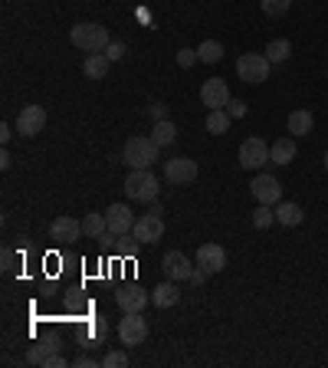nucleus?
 Segmentation results:
<instances>
[{"label": "nucleus", "mask_w": 328, "mask_h": 368, "mask_svg": "<svg viewBox=\"0 0 328 368\" xmlns=\"http://www.w3.org/2000/svg\"><path fill=\"white\" fill-rule=\"evenodd\" d=\"M158 152H161V145H158L154 139H142V135H135V139L125 141L121 158H125V164H128L131 171H142V168H151V164L158 162Z\"/></svg>", "instance_id": "f257e3e1"}, {"label": "nucleus", "mask_w": 328, "mask_h": 368, "mask_svg": "<svg viewBox=\"0 0 328 368\" xmlns=\"http://www.w3.org/2000/svg\"><path fill=\"white\" fill-rule=\"evenodd\" d=\"M69 40H73V46H79L82 53H105V46L112 43L109 30L98 27V23H76V27L69 30Z\"/></svg>", "instance_id": "f03ea898"}, {"label": "nucleus", "mask_w": 328, "mask_h": 368, "mask_svg": "<svg viewBox=\"0 0 328 368\" xmlns=\"http://www.w3.org/2000/svg\"><path fill=\"white\" fill-rule=\"evenodd\" d=\"M125 194H128L131 201H148V204H154V201H158V178H154L151 168L131 171L128 178H125Z\"/></svg>", "instance_id": "7ed1b4c3"}, {"label": "nucleus", "mask_w": 328, "mask_h": 368, "mask_svg": "<svg viewBox=\"0 0 328 368\" xmlns=\"http://www.w3.org/2000/svg\"><path fill=\"white\" fill-rule=\"evenodd\" d=\"M269 59H266V53H243L240 59H237V76L243 79V83H266L269 79Z\"/></svg>", "instance_id": "20e7f679"}, {"label": "nucleus", "mask_w": 328, "mask_h": 368, "mask_svg": "<svg viewBox=\"0 0 328 368\" xmlns=\"http://www.w3.org/2000/svg\"><path fill=\"white\" fill-rule=\"evenodd\" d=\"M119 339L125 348H135L142 346L144 339H148V323H144L142 313H125L119 323Z\"/></svg>", "instance_id": "39448f33"}, {"label": "nucleus", "mask_w": 328, "mask_h": 368, "mask_svg": "<svg viewBox=\"0 0 328 368\" xmlns=\"http://www.w3.org/2000/svg\"><path fill=\"white\" fill-rule=\"evenodd\" d=\"M115 303H119L121 313H142L144 306L151 303V292L138 286V283H125V286L115 290Z\"/></svg>", "instance_id": "423d86ee"}, {"label": "nucleus", "mask_w": 328, "mask_h": 368, "mask_svg": "<svg viewBox=\"0 0 328 368\" xmlns=\"http://www.w3.org/2000/svg\"><path fill=\"white\" fill-rule=\"evenodd\" d=\"M266 162H269V145H266L262 139L253 135V139H246L240 145V164L246 168V171H256V168H262Z\"/></svg>", "instance_id": "0eeeda50"}, {"label": "nucleus", "mask_w": 328, "mask_h": 368, "mask_svg": "<svg viewBox=\"0 0 328 368\" xmlns=\"http://www.w3.org/2000/svg\"><path fill=\"white\" fill-rule=\"evenodd\" d=\"M250 191H253V197L260 201V204H279L283 201V184L276 181L273 174H256L253 178V184H250Z\"/></svg>", "instance_id": "6e6552de"}, {"label": "nucleus", "mask_w": 328, "mask_h": 368, "mask_svg": "<svg viewBox=\"0 0 328 368\" xmlns=\"http://www.w3.org/2000/svg\"><path fill=\"white\" fill-rule=\"evenodd\" d=\"M223 267H227V250L220 247V243H200V250H197V270L214 276Z\"/></svg>", "instance_id": "1a4fd4ad"}, {"label": "nucleus", "mask_w": 328, "mask_h": 368, "mask_svg": "<svg viewBox=\"0 0 328 368\" xmlns=\"http://www.w3.org/2000/svg\"><path fill=\"white\" fill-rule=\"evenodd\" d=\"M46 125V108L43 106H23L20 115H17V132H20L23 139H33V135H40Z\"/></svg>", "instance_id": "9d476101"}, {"label": "nucleus", "mask_w": 328, "mask_h": 368, "mask_svg": "<svg viewBox=\"0 0 328 368\" xmlns=\"http://www.w3.org/2000/svg\"><path fill=\"white\" fill-rule=\"evenodd\" d=\"M131 237L138 240V243H158L164 237V220L158 214H144L135 220V227H131Z\"/></svg>", "instance_id": "9b49d317"}, {"label": "nucleus", "mask_w": 328, "mask_h": 368, "mask_svg": "<svg viewBox=\"0 0 328 368\" xmlns=\"http://www.w3.org/2000/svg\"><path fill=\"white\" fill-rule=\"evenodd\" d=\"M200 102H204L210 112H214V108H227L230 106V86L220 76L207 79V83L200 86Z\"/></svg>", "instance_id": "f8f14e48"}, {"label": "nucleus", "mask_w": 328, "mask_h": 368, "mask_svg": "<svg viewBox=\"0 0 328 368\" xmlns=\"http://www.w3.org/2000/svg\"><path fill=\"white\" fill-rule=\"evenodd\" d=\"M164 276H167V280H177V283H184V280H191V276H194V263L187 260L184 253H181V250H171V253H164Z\"/></svg>", "instance_id": "ddd939ff"}, {"label": "nucleus", "mask_w": 328, "mask_h": 368, "mask_svg": "<svg viewBox=\"0 0 328 368\" xmlns=\"http://www.w3.org/2000/svg\"><path fill=\"white\" fill-rule=\"evenodd\" d=\"M105 220H109V234H112V237H128L138 217L131 214L125 204H112L109 211H105Z\"/></svg>", "instance_id": "4468645a"}, {"label": "nucleus", "mask_w": 328, "mask_h": 368, "mask_svg": "<svg viewBox=\"0 0 328 368\" xmlns=\"http://www.w3.org/2000/svg\"><path fill=\"white\" fill-rule=\"evenodd\" d=\"M164 178L171 184H191L197 178V162H191V158H171L164 164Z\"/></svg>", "instance_id": "2eb2a0df"}, {"label": "nucleus", "mask_w": 328, "mask_h": 368, "mask_svg": "<svg viewBox=\"0 0 328 368\" xmlns=\"http://www.w3.org/2000/svg\"><path fill=\"white\" fill-rule=\"evenodd\" d=\"M50 237L56 240H76L82 237V220H73V217H56L53 224H50Z\"/></svg>", "instance_id": "dca6fc26"}, {"label": "nucleus", "mask_w": 328, "mask_h": 368, "mask_svg": "<svg viewBox=\"0 0 328 368\" xmlns=\"http://www.w3.org/2000/svg\"><path fill=\"white\" fill-rule=\"evenodd\" d=\"M56 352H63V342L59 339H46V342H33L30 352H27V362L30 365H43L50 355H56Z\"/></svg>", "instance_id": "f3484780"}, {"label": "nucleus", "mask_w": 328, "mask_h": 368, "mask_svg": "<svg viewBox=\"0 0 328 368\" xmlns=\"http://www.w3.org/2000/svg\"><path fill=\"white\" fill-rule=\"evenodd\" d=\"M177 299H181L177 280H167V283H161V286H154L151 290V303L158 306V309H167V306H174Z\"/></svg>", "instance_id": "a211bd4d"}, {"label": "nucleus", "mask_w": 328, "mask_h": 368, "mask_svg": "<svg viewBox=\"0 0 328 368\" xmlns=\"http://www.w3.org/2000/svg\"><path fill=\"white\" fill-rule=\"evenodd\" d=\"M109 66H112V59L105 53H89L86 63H82V73H86L89 79H105Z\"/></svg>", "instance_id": "6ab92c4d"}, {"label": "nucleus", "mask_w": 328, "mask_h": 368, "mask_svg": "<svg viewBox=\"0 0 328 368\" xmlns=\"http://www.w3.org/2000/svg\"><path fill=\"white\" fill-rule=\"evenodd\" d=\"M276 220H279L283 227H299V224H302V207L292 204V201H279V204H276Z\"/></svg>", "instance_id": "aec40b11"}, {"label": "nucleus", "mask_w": 328, "mask_h": 368, "mask_svg": "<svg viewBox=\"0 0 328 368\" xmlns=\"http://www.w3.org/2000/svg\"><path fill=\"white\" fill-rule=\"evenodd\" d=\"M105 332H109V325H105V319H102V316H98V319H89L86 336H82V342H79V346H82V348H96L98 342H105Z\"/></svg>", "instance_id": "412c9836"}, {"label": "nucleus", "mask_w": 328, "mask_h": 368, "mask_svg": "<svg viewBox=\"0 0 328 368\" xmlns=\"http://www.w3.org/2000/svg\"><path fill=\"white\" fill-rule=\"evenodd\" d=\"M105 234H109V220H105V214L92 211V214L82 217V237H105Z\"/></svg>", "instance_id": "4be33fe9"}, {"label": "nucleus", "mask_w": 328, "mask_h": 368, "mask_svg": "<svg viewBox=\"0 0 328 368\" xmlns=\"http://www.w3.org/2000/svg\"><path fill=\"white\" fill-rule=\"evenodd\" d=\"M292 158H295V141L292 139H279L273 145V148H269V162L273 164H292Z\"/></svg>", "instance_id": "5701e85b"}, {"label": "nucleus", "mask_w": 328, "mask_h": 368, "mask_svg": "<svg viewBox=\"0 0 328 368\" xmlns=\"http://www.w3.org/2000/svg\"><path fill=\"white\" fill-rule=\"evenodd\" d=\"M312 125H315V119H312L308 108H295L292 115H289V132H292V135H308Z\"/></svg>", "instance_id": "b1692460"}, {"label": "nucleus", "mask_w": 328, "mask_h": 368, "mask_svg": "<svg viewBox=\"0 0 328 368\" xmlns=\"http://www.w3.org/2000/svg\"><path fill=\"white\" fill-rule=\"evenodd\" d=\"M151 139L158 141L161 148H164V145H171V141L177 139V125H174V122H171V119L154 122V125H151Z\"/></svg>", "instance_id": "393cba45"}, {"label": "nucleus", "mask_w": 328, "mask_h": 368, "mask_svg": "<svg viewBox=\"0 0 328 368\" xmlns=\"http://www.w3.org/2000/svg\"><path fill=\"white\" fill-rule=\"evenodd\" d=\"M197 56H200V63H220L223 59V46L217 40H204V43L197 46Z\"/></svg>", "instance_id": "a878e982"}, {"label": "nucleus", "mask_w": 328, "mask_h": 368, "mask_svg": "<svg viewBox=\"0 0 328 368\" xmlns=\"http://www.w3.org/2000/svg\"><path fill=\"white\" fill-rule=\"evenodd\" d=\"M292 56V46H289V40H273V43L266 46V59L269 63H285Z\"/></svg>", "instance_id": "bb28decb"}, {"label": "nucleus", "mask_w": 328, "mask_h": 368, "mask_svg": "<svg viewBox=\"0 0 328 368\" xmlns=\"http://www.w3.org/2000/svg\"><path fill=\"white\" fill-rule=\"evenodd\" d=\"M273 224H276V207L260 204L253 211V227L256 230H266V227H273Z\"/></svg>", "instance_id": "cd10ccee"}, {"label": "nucleus", "mask_w": 328, "mask_h": 368, "mask_svg": "<svg viewBox=\"0 0 328 368\" xmlns=\"http://www.w3.org/2000/svg\"><path fill=\"white\" fill-rule=\"evenodd\" d=\"M207 132L210 135H223V132H230V115L223 112V108H214L207 115Z\"/></svg>", "instance_id": "c85d7f7f"}, {"label": "nucleus", "mask_w": 328, "mask_h": 368, "mask_svg": "<svg viewBox=\"0 0 328 368\" xmlns=\"http://www.w3.org/2000/svg\"><path fill=\"white\" fill-rule=\"evenodd\" d=\"M289 3H292V0H260V7L266 17H283V13L289 10Z\"/></svg>", "instance_id": "c756f323"}, {"label": "nucleus", "mask_w": 328, "mask_h": 368, "mask_svg": "<svg viewBox=\"0 0 328 368\" xmlns=\"http://www.w3.org/2000/svg\"><path fill=\"white\" fill-rule=\"evenodd\" d=\"M86 299H82V296H79V292L76 290H73V292H66V309H69V313H73V316H82V313H86Z\"/></svg>", "instance_id": "7c9ffc66"}, {"label": "nucleus", "mask_w": 328, "mask_h": 368, "mask_svg": "<svg viewBox=\"0 0 328 368\" xmlns=\"http://www.w3.org/2000/svg\"><path fill=\"white\" fill-rule=\"evenodd\" d=\"M102 368H128V355H125V348H121V352H109V355L102 358Z\"/></svg>", "instance_id": "2f4dec72"}, {"label": "nucleus", "mask_w": 328, "mask_h": 368, "mask_svg": "<svg viewBox=\"0 0 328 368\" xmlns=\"http://www.w3.org/2000/svg\"><path fill=\"white\" fill-rule=\"evenodd\" d=\"M105 56H109L112 63H119V59H125V56H128V46L119 43V40H112V43L105 46Z\"/></svg>", "instance_id": "473e14b6"}, {"label": "nucleus", "mask_w": 328, "mask_h": 368, "mask_svg": "<svg viewBox=\"0 0 328 368\" xmlns=\"http://www.w3.org/2000/svg\"><path fill=\"white\" fill-rule=\"evenodd\" d=\"M0 260H3V263H0V267H3V273H13V270H17V250H13V247H3Z\"/></svg>", "instance_id": "72a5a7b5"}, {"label": "nucleus", "mask_w": 328, "mask_h": 368, "mask_svg": "<svg viewBox=\"0 0 328 368\" xmlns=\"http://www.w3.org/2000/svg\"><path fill=\"white\" fill-rule=\"evenodd\" d=\"M197 59H200V56H197V50H177V66H181V69H191Z\"/></svg>", "instance_id": "f704fd0d"}, {"label": "nucleus", "mask_w": 328, "mask_h": 368, "mask_svg": "<svg viewBox=\"0 0 328 368\" xmlns=\"http://www.w3.org/2000/svg\"><path fill=\"white\" fill-rule=\"evenodd\" d=\"M227 115L230 119H243V115H246V102H243V99H230Z\"/></svg>", "instance_id": "c9c22d12"}, {"label": "nucleus", "mask_w": 328, "mask_h": 368, "mask_svg": "<svg viewBox=\"0 0 328 368\" xmlns=\"http://www.w3.org/2000/svg\"><path fill=\"white\" fill-rule=\"evenodd\" d=\"M148 115H151L154 122H164V119H167V106H161V102H154V106L148 108Z\"/></svg>", "instance_id": "e433bc0d"}, {"label": "nucleus", "mask_w": 328, "mask_h": 368, "mask_svg": "<svg viewBox=\"0 0 328 368\" xmlns=\"http://www.w3.org/2000/svg\"><path fill=\"white\" fill-rule=\"evenodd\" d=\"M66 365H69V362H66L59 352H56V355H50V358L43 362V368H66Z\"/></svg>", "instance_id": "4c0bfd02"}, {"label": "nucleus", "mask_w": 328, "mask_h": 368, "mask_svg": "<svg viewBox=\"0 0 328 368\" xmlns=\"http://www.w3.org/2000/svg\"><path fill=\"white\" fill-rule=\"evenodd\" d=\"M10 125H7V122H3V125H0V141H3V145H7V141H10Z\"/></svg>", "instance_id": "58836bf2"}, {"label": "nucleus", "mask_w": 328, "mask_h": 368, "mask_svg": "<svg viewBox=\"0 0 328 368\" xmlns=\"http://www.w3.org/2000/svg\"><path fill=\"white\" fill-rule=\"evenodd\" d=\"M73 368H98V362H92V358H79Z\"/></svg>", "instance_id": "ea45409f"}, {"label": "nucleus", "mask_w": 328, "mask_h": 368, "mask_svg": "<svg viewBox=\"0 0 328 368\" xmlns=\"http://www.w3.org/2000/svg\"><path fill=\"white\" fill-rule=\"evenodd\" d=\"M10 162H13L10 152H0V168H10Z\"/></svg>", "instance_id": "a19ab883"}, {"label": "nucleus", "mask_w": 328, "mask_h": 368, "mask_svg": "<svg viewBox=\"0 0 328 368\" xmlns=\"http://www.w3.org/2000/svg\"><path fill=\"white\" fill-rule=\"evenodd\" d=\"M325 171H328V148H325Z\"/></svg>", "instance_id": "79ce46f5"}]
</instances>
